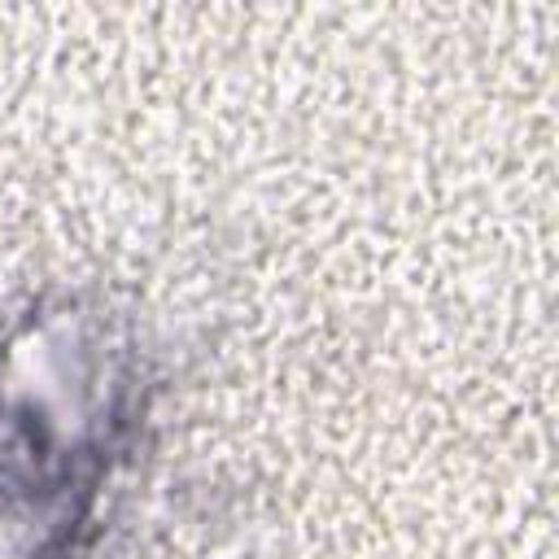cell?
I'll return each instance as SVG.
<instances>
[{"label":"cell","instance_id":"1","mask_svg":"<svg viewBox=\"0 0 559 559\" xmlns=\"http://www.w3.org/2000/svg\"><path fill=\"white\" fill-rule=\"evenodd\" d=\"M162 362L105 288H48L0 328V559H87L153 437Z\"/></svg>","mask_w":559,"mask_h":559}]
</instances>
